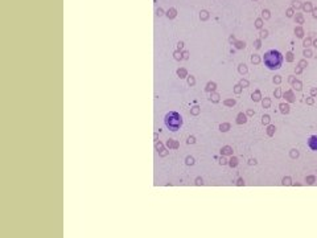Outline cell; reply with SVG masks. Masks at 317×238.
<instances>
[{
    "mask_svg": "<svg viewBox=\"0 0 317 238\" xmlns=\"http://www.w3.org/2000/svg\"><path fill=\"white\" fill-rule=\"evenodd\" d=\"M263 62L269 70H277V69L281 68L283 63V54L279 50H268V52L264 53L263 57Z\"/></svg>",
    "mask_w": 317,
    "mask_h": 238,
    "instance_id": "1",
    "label": "cell"
},
{
    "mask_svg": "<svg viewBox=\"0 0 317 238\" xmlns=\"http://www.w3.org/2000/svg\"><path fill=\"white\" fill-rule=\"evenodd\" d=\"M164 122H165V126L171 131H177L182 126V118L176 111H171V113L166 114L165 118H164Z\"/></svg>",
    "mask_w": 317,
    "mask_h": 238,
    "instance_id": "2",
    "label": "cell"
},
{
    "mask_svg": "<svg viewBox=\"0 0 317 238\" xmlns=\"http://www.w3.org/2000/svg\"><path fill=\"white\" fill-rule=\"evenodd\" d=\"M308 147L312 151H317V135H312L308 139Z\"/></svg>",
    "mask_w": 317,
    "mask_h": 238,
    "instance_id": "3",
    "label": "cell"
},
{
    "mask_svg": "<svg viewBox=\"0 0 317 238\" xmlns=\"http://www.w3.org/2000/svg\"><path fill=\"white\" fill-rule=\"evenodd\" d=\"M283 98H285L287 103H292V102H295V94H293L292 90H287V91H285L284 94H283Z\"/></svg>",
    "mask_w": 317,
    "mask_h": 238,
    "instance_id": "4",
    "label": "cell"
},
{
    "mask_svg": "<svg viewBox=\"0 0 317 238\" xmlns=\"http://www.w3.org/2000/svg\"><path fill=\"white\" fill-rule=\"evenodd\" d=\"M166 147L168 148H173V150H177V148L180 147V143L177 142V140H173V139H169V140H166Z\"/></svg>",
    "mask_w": 317,
    "mask_h": 238,
    "instance_id": "5",
    "label": "cell"
},
{
    "mask_svg": "<svg viewBox=\"0 0 317 238\" xmlns=\"http://www.w3.org/2000/svg\"><path fill=\"white\" fill-rule=\"evenodd\" d=\"M279 108H280V113L281 114H284V115H287V114H289V103H280L279 105Z\"/></svg>",
    "mask_w": 317,
    "mask_h": 238,
    "instance_id": "6",
    "label": "cell"
},
{
    "mask_svg": "<svg viewBox=\"0 0 317 238\" xmlns=\"http://www.w3.org/2000/svg\"><path fill=\"white\" fill-rule=\"evenodd\" d=\"M246 122H247V115L246 114H243V113H239L237 115V123L238 124H245Z\"/></svg>",
    "mask_w": 317,
    "mask_h": 238,
    "instance_id": "7",
    "label": "cell"
},
{
    "mask_svg": "<svg viewBox=\"0 0 317 238\" xmlns=\"http://www.w3.org/2000/svg\"><path fill=\"white\" fill-rule=\"evenodd\" d=\"M221 153H222V156H227V155L232 156V147H230V145H225V147H222Z\"/></svg>",
    "mask_w": 317,
    "mask_h": 238,
    "instance_id": "8",
    "label": "cell"
},
{
    "mask_svg": "<svg viewBox=\"0 0 317 238\" xmlns=\"http://www.w3.org/2000/svg\"><path fill=\"white\" fill-rule=\"evenodd\" d=\"M215 89H217L215 82H208V83H206V87H205V91L214 93V91H215Z\"/></svg>",
    "mask_w": 317,
    "mask_h": 238,
    "instance_id": "9",
    "label": "cell"
},
{
    "mask_svg": "<svg viewBox=\"0 0 317 238\" xmlns=\"http://www.w3.org/2000/svg\"><path fill=\"white\" fill-rule=\"evenodd\" d=\"M251 99H252L254 102H259V100L262 99V93L259 91V90H255V91L251 94Z\"/></svg>",
    "mask_w": 317,
    "mask_h": 238,
    "instance_id": "10",
    "label": "cell"
},
{
    "mask_svg": "<svg viewBox=\"0 0 317 238\" xmlns=\"http://www.w3.org/2000/svg\"><path fill=\"white\" fill-rule=\"evenodd\" d=\"M230 128H231V124L227 123V122H225V123H221V124H219V131H222V132H227Z\"/></svg>",
    "mask_w": 317,
    "mask_h": 238,
    "instance_id": "11",
    "label": "cell"
},
{
    "mask_svg": "<svg viewBox=\"0 0 317 238\" xmlns=\"http://www.w3.org/2000/svg\"><path fill=\"white\" fill-rule=\"evenodd\" d=\"M275 131H276V127H275L274 124H268V126H267V135H268L269 138L274 136Z\"/></svg>",
    "mask_w": 317,
    "mask_h": 238,
    "instance_id": "12",
    "label": "cell"
},
{
    "mask_svg": "<svg viewBox=\"0 0 317 238\" xmlns=\"http://www.w3.org/2000/svg\"><path fill=\"white\" fill-rule=\"evenodd\" d=\"M219 98H221V97H219V94H218V93H215V91L210 94V100L213 103H218L219 102Z\"/></svg>",
    "mask_w": 317,
    "mask_h": 238,
    "instance_id": "13",
    "label": "cell"
},
{
    "mask_svg": "<svg viewBox=\"0 0 317 238\" xmlns=\"http://www.w3.org/2000/svg\"><path fill=\"white\" fill-rule=\"evenodd\" d=\"M292 85H293V89H295L296 91H301V89H303V83H301V81H299V79H296Z\"/></svg>",
    "mask_w": 317,
    "mask_h": 238,
    "instance_id": "14",
    "label": "cell"
},
{
    "mask_svg": "<svg viewBox=\"0 0 317 238\" xmlns=\"http://www.w3.org/2000/svg\"><path fill=\"white\" fill-rule=\"evenodd\" d=\"M262 106H263V108H268L271 106V99L268 97H264L263 100H262Z\"/></svg>",
    "mask_w": 317,
    "mask_h": 238,
    "instance_id": "15",
    "label": "cell"
},
{
    "mask_svg": "<svg viewBox=\"0 0 317 238\" xmlns=\"http://www.w3.org/2000/svg\"><path fill=\"white\" fill-rule=\"evenodd\" d=\"M200 111H201V108H200V106H197V105H194L192 108H190V114L194 115V116H197L198 114H200Z\"/></svg>",
    "mask_w": 317,
    "mask_h": 238,
    "instance_id": "16",
    "label": "cell"
},
{
    "mask_svg": "<svg viewBox=\"0 0 317 238\" xmlns=\"http://www.w3.org/2000/svg\"><path fill=\"white\" fill-rule=\"evenodd\" d=\"M235 103H237V100L234 99V98H230V99H226L223 102V105L225 106H227V107H232V106H235Z\"/></svg>",
    "mask_w": 317,
    "mask_h": 238,
    "instance_id": "17",
    "label": "cell"
},
{
    "mask_svg": "<svg viewBox=\"0 0 317 238\" xmlns=\"http://www.w3.org/2000/svg\"><path fill=\"white\" fill-rule=\"evenodd\" d=\"M229 165H230V167H232V168L238 165V159L235 157V156H231V157H230V160H229Z\"/></svg>",
    "mask_w": 317,
    "mask_h": 238,
    "instance_id": "18",
    "label": "cell"
},
{
    "mask_svg": "<svg viewBox=\"0 0 317 238\" xmlns=\"http://www.w3.org/2000/svg\"><path fill=\"white\" fill-rule=\"evenodd\" d=\"M177 76H178L180 78H185V77H188V71L185 70V69H178V70H177Z\"/></svg>",
    "mask_w": 317,
    "mask_h": 238,
    "instance_id": "19",
    "label": "cell"
},
{
    "mask_svg": "<svg viewBox=\"0 0 317 238\" xmlns=\"http://www.w3.org/2000/svg\"><path fill=\"white\" fill-rule=\"evenodd\" d=\"M269 122H271V118H269V115H267V114H264V115L262 116V123H263V124H266V126H268V124H269Z\"/></svg>",
    "mask_w": 317,
    "mask_h": 238,
    "instance_id": "20",
    "label": "cell"
},
{
    "mask_svg": "<svg viewBox=\"0 0 317 238\" xmlns=\"http://www.w3.org/2000/svg\"><path fill=\"white\" fill-rule=\"evenodd\" d=\"M299 155H300V153H299V151L296 150V148H293V150H291L289 151V156L292 159H297L299 157Z\"/></svg>",
    "mask_w": 317,
    "mask_h": 238,
    "instance_id": "21",
    "label": "cell"
},
{
    "mask_svg": "<svg viewBox=\"0 0 317 238\" xmlns=\"http://www.w3.org/2000/svg\"><path fill=\"white\" fill-rule=\"evenodd\" d=\"M185 163H186L188 165H193V164H194V159H193L192 156H186V157H185Z\"/></svg>",
    "mask_w": 317,
    "mask_h": 238,
    "instance_id": "22",
    "label": "cell"
},
{
    "mask_svg": "<svg viewBox=\"0 0 317 238\" xmlns=\"http://www.w3.org/2000/svg\"><path fill=\"white\" fill-rule=\"evenodd\" d=\"M242 90H243V87L240 86L239 83L234 86V93H235V94H240V93H242Z\"/></svg>",
    "mask_w": 317,
    "mask_h": 238,
    "instance_id": "23",
    "label": "cell"
},
{
    "mask_svg": "<svg viewBox=\"0 0 317 238\" xmlns=\"http://www.w3.org/2000/svg\"><path fill=\"white\" fill-rule=\"evenodd\" d=\"M274 95H275V98H281V89L280 87H276V90L274 91Z\"/></svg>",
    "mask_w": 317,
    "mask_h": 238,
    "instance_id": "24",
    "label": "cell"
},
{
    "mask_svg": "<svg viewBox=\"0 0 317 238\" xmlns=\"http://www.w3.org/2000/svg\"><path fill=\"white\" fill-rule=\"evenodd\" d=\"M155 147H156V150H157L158 152H160L161 150H164V144H163V143H161V142H156Z\"/></svg>",
    "mask_w": 317,
    "mask_h": 238,
    "instance_id": "25",
    "label": "cell"
},
{
    "mask_svg": "<svg viewBox=\"0 0 317 238\" xmlns=\"http://www.w3.org/2000/svg\"><path fill=\"white\" fill-rule=\"evenodd\" d=\"M195 83V79H194V77L193 76H190V77H188V85L189 86H193V85Z\"/></svg>",
    "mask_w": 317,
    "mask_h": 238,
    "instance_id": "26",
    "label": "cell"
},
{
    "mask_svg": "<svg viewBox=\"0 0 317 238\" xmlns=\"http://www.w3.org/2000/svg\"><path fill=\"white\" fill-rule=\"evenodd\" d=\"M305 102H306V105H309V106L314 105V98H313V97H308V98L305 99Z\"/></svg>",
    "mask_w": 317,
    "mask_h": 238,
    "instance_id": "27",
    "label": "cell"
},
{
    "mask_svg": "<svg viewBox=\"0 0 317 238\" xmlns=\"http://www.w3.org/2000/svg\"><path fill=\"white\" fill-rule=\"evenodd\" d=\"M239 73L240 74H246V73H247V68H246V65H239Z\"/></svg>",
    "mask_w": 317,
    "mask_h": 238,
    "instance_id": "28",
    "label": "cell"
},
{
    "mask_svg": "<svg viewBox=\"0 0 317 238\" xmlns=\"http://www.w3.org/2000/svg\"><path fill=\"white\" fill-rule=\"evenodd\" d=\"M239 85H240V86H242V87H247L250 83H248V81H247V79H240Z\"/></svg>",
    "mask_w": 317,
    "mask_h": 238,
    "instance_id": "29",
    "label": "cell"
},
{
    "mask_svg": "<svg viewBox=\"0 0 317 238\" xmlns=\"http://www.w3.org/2000/svg\"><path fill=\"white\" fill-rule=\"evenodd\" d=\"M186 143H188V144H194V143H195V138L194 136H189V138H188V140H186Z\"/></svg>",
    "mask_w": 317,
    "mask_h": 238,
    "instance_id": "30",
    "label": "cell"
},
{
    "mask_svg": "<svg viewBox=\"0 0 317 238\" xmlns=\"http://www.w3.org/2000/svg\"><path fill=\"white\" fill-rule=\"evenodd\" d=\"M280 82H281V77H280V76H275V77H274V83L279 85Z\"/></svg>",
    "mask_w": 317,
    "mask_h": 238,
    "instance_id": "31",
    "label": "cell"
},
{
    "mask_svg": "<svg viewBox=\"0 0 317 238\" xmlns=\"http://www.w3.org/2000/svg\"><path fill=\"white\" fill-rule=\"evenodd\" d=\"M158 155H160L161 157H165V156L168 155V150H165V148H164V150H161L160 152H158Z\"/></svg>",
    "mask_w": 317,
    "mask_h": 238,
    "instance_id": "32",
    "label": "cell"
},
{
    "mask_svg": "<svg viewBox=\"0 0 317 238\" xmlns=\"http://www.w3.org/2000/svg\"><path fill=\"white\" fill-rule=\"evenodd\" d=\"M251 61H252V63H258L259 61H260V58H259L258 56H252V57H251Z\"/></svg>",
    "mask_w": 317,
    "mask_h": 238,
    "instance_id": "33",
    "label": "cell"
},
{
    "mask_svg": "<svg viewBox=\"0 0 317 238\" xmlns=\"http://www.w3.org/2000/svg\"><path fill=\"white\" fill-rule=\"evenodd\" d=\"M283 184H284V185H289L291 184V177H284V179H283Z\"/></svg>",
    "mask_w": 317,
    "mask_h": 238,
    "instance_id": "34",
    "label": "cell"
},
{
    "mask_svg": "<svg viewBox=\"0 0 317 238\" xmlns=\"http://www.w3.org/2000/svg\"><path fill=\"white\" fill-rule=\"evenodd\" d=\"M317 95V87H312L311 89V97H316Z\"/></svg>",
    "mask_w": 317,
    "mask_h": 238,
    "instance_id": "35",
    "label": "cell"
},
{
    "mask_svg": "<svg viewBox=\"0 0 317 238\" xmlns=\"http://www.w3.org/2000/svg\"><path fill=\"white\" fill-rule=\"evenodd\" d=\"M219 164H221V165H225V164H229V161H227L226 159H225L223 156H222V157H221V160H219Z\"/></svg>",
    "mask_w": 317,
    "mask_h": 238,
    "instance_id": "36",
    "label": "cell"
},
{
    "mask_svg": "<svg viewBox=\"0 0 317 238\" xmlns=\"http://www.w3.org/2000/svg\"><path fill=\"white\" fill-rule=\"evenodd\" d=\"M306 181H308V184H313L314 176H308V177H306Z\"/></svg>",
    "mask_w": 317,
    "mask_h": 238,
    "instance_id": "37",
    "label": "cell"
},
{
    "mask_svg": "<svg viewBox=\"0 0 317 238\" xmlns=\"http://www.w3.org/2000/svg\"><path fill=\"white\" fill-rule=\"evenodd\" d=\"M254 114H255V113H254V110H251V108H250V110L246 111V115H247V116H252Z\"/></svg>",
    "mask_w": 317,
    "mask_h": 238,
    "instance_id": "38",
    "label": "cell"
},
{
    "mask_svg": "<svg viewBox=\"0 0 317 238\" xmlns=\"http://www.w3.org/2000/svg\"><path fill=\"white\" fill-rule=\"evenodd\" d=\"M195 184H197V185H202V179H201V177H197V179H195Z\"/></svg>",
    "mask_w": 317,
    "mask_h": 238,
    "instance_id": "39",
    "label": "cell"
},
{
    "mask_svg": "<svg viewBox=\"0 0 317 238\" xmlns=\"http://www.w3.org/2000/svg\"><path fill=\"white\" fill-rule=\"evenodd\" d=\"M299 66H300V68H305L306 66V61H300V63H299Z\"/></svg>",
    "mask_w": 317,
    "mask_h": 238,
    "instance_id": "40",
    "label": "cell"
},
{
    "mask_svg": "<svg viewBox=\"0 0 317 238\" xmlns=\"http://www.w3.org/2000/svg\"><path fill=\"white\" fill-rule=\"evenodd\" d=\"M248 164H250V165H255L256 160H255V159H250V160H248Z\"/></svg>",
    "mask_w": 317,
    "mask_h": 238,
    "instance_id": "41",
    "label": "cell"
},
{
    "mask_svg": "<svg viewBox=\"0 0 317 238\" xmlns=\"http://www.w3.org/2000/svg\"><path fill=\"white\" fill-rule=\"evenodd\" d=\"M292 60H293L292 53H288V54H287V61H292Z\"/></svg>",
    "mask_w": 317,
    "mask_h": 238,
    "instance_id": "42",
    "label": "cell"
},
{
    "mask_svg": "<svg viewBox=\"0 0 317 238\" xmlns=\"http://www.w3.org/2000/svg\"><path fill=\"white\" fill-rule=\"evenodd\" d=\"M295 71H296V74H300L301 71H303V68H300V66H299V68H296Z\"/></svg>",
    "mask_w": 317,
    "mask_h": 238,
    "instance_id": "43",
    "label": "cell"
},
{
    "mask_svg": "<svg viewBox=\"0 0 317 238\" xmlns=\"http://www.w3.org/2000/svg\"><path fill=\"white\" fill-rule=\"evenodd\" d=\"M311 50H305V52H304V56H306V57H311Z\"/></svg>",
    "mask_w": 317,
    "mask_h": 238,
    "instance_id": "44",
    "label": "cell"
},
{
    "mask_svg": "<svg viewBox=\"0 0 317 238\" xmlns=\"http://www.w3.org/2000/svg\"><path fill=\"white\" fill-rule=\"evenodd\" d=\"M296 81V78L295 77H289V83H293V82Z\"/></svg>",
    "mask_w": 317,
    "mask_h": 238,
    "instance_id": "45",
    "label": "cell"
},
{
    "mask_svg": "<svg viewBox=\"0 0 317 238\" xmlns=\"http://www.w3.org/2000/svg\"><path fill=\"white\" fill-rule=\"evenodd\" d=\"M237 46H238V48H245V42H243V44H242V42H238Z\"/></svg>",
    "mask_w": 317,
    "mask_h": 238,
    "instance_id": "46",
    "label": "cell"
},
{
    "mask_svg": "<svg viewBox=\"0 0 317 238\" xmlns=\"http://www.w3.org/2000/svg\"><path fill=\"white\" fill-rule=\"evenodd\" d=\"M174 58H176V60H180V58H181V56H180L178 53H174Z\"/></svg>",
    "mask_w": 317,
    "mask_h": 238,
    "instance_id": "47",
    "label": "cell"
},
{
    "mask_svg": "<svg viewBox=\"0 0 317 238\" xmlns=\"http://www.w3.org/2000/svg\"><path fill=\"white\" fill-rule=\"evenodd\" d=\"M242 184H245V182H243L242 179H239V180H238V185H242Z\"/></svg>",
    "mask_w": 317,
    "mask_h": 238,
    "instance_id": "48",
    "label": "cell"
},
{
    "mask_svg": "<svg viewBox=\"0 0 317 238\" xmlns=\"http://www.w3.org/2000/svg\"><path fill=\"white\" fill-rule=\"evenodd\" d=\"M153 139H155L156 142H157V134H156V132H155V134H153Z\"/></svg>",
    "mask_w": 317,
    "mask_h": 238,
    "instance_id": "49",
    "label": "cell"
}]
</instances>
